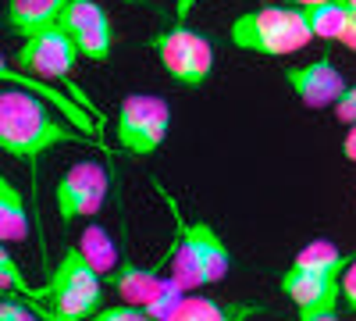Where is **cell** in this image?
I'll return each mask as SVG.
<instances>
[{"label":"cell","mask_w":356,"mask_h":321,"mask_svg":"<svg viewBox=\"0 0 356 321\" xmlns=\"http://www.w3.org/2000/svg\"><path fill=\"white\" fill-rule=\"evenodd\" d=\"M353 265V253H342L332 240H310L307 246H300V253L292 257L296 272H317V275H346V268Z\"/></svg>","instance_id":"obj_15"},{"label":"cell","mask_w":356,"mask_h":321,"mask_svg":"<svg viewBox=\"0 0 356 321\" xmlns=\"http://www.w3.org/2000/svg\"><path fill=\"white\" fill-rule=\"evenodd\" d=\"M118 147L132 157H150L171 132V104L161 93H129L118 104Z\"/></svg>","instance_id":"obj_6"},{"label":"cell","mask_w":356,"mask_h":321,"mask_svg":"<svg viewBox=\"0 0 356 321\" xmlns=\"http://www.w3.org/2000/svg\"><path fill=\"white\" fill-rule=\"evenodd\" d=\"M89 321H154V318L136 304H114V307H100Z\"/></svg>","instance_id":"obj_22"},{"label":"cell","mask_w":356,"mask_h":321,"mask_svg":"<svg viewBox=\"0 0 356 321\" xmlns=\"http://www.w3.org/2000/svg\"><path fill=\"white\" fill-rule=\"evenodd\" d=\"M0 321H50L36 300L29 297H18V293H4L0 300Z\"/></svg>","instance_id":"obj_20"},{"label":"cell","mask_w":356,"mask_h":321,"mask_svg":"<svg viewBox=\"0 0 356 321\" xmlns=\"http://www.w3.org/2000/svg\"><path fill=\"white\" fill-rule=\"evenodd\" d=\"M72 0H8V11H4V25L18 40H29L43 33V29L57 25V18L65 15V8Z\"/></svg>","instance_id":"obj_13"},{"label":"cell","mask_w":356,"mask_h":321,"mask_svg":"<svg viewBox=\"0 0 356 321\" xmlns=\"http://www.w3.org/2000/svg\"><path fill=\"white\" fill-rule=\"evenodd\" d=\"M29 236V211H25V200L18 193V186L8 179H0V240L8 246L22 243Z\"/></svg>","instance_id":"obj_17"},{"label":"cell","mask_w":356,"mask_h":321,"mask_svg":"<svg viewBox=\"0 0 356 321\" xmlns=\"http://www.w3.org/2000/svg\"><path fill=\"white\" fill-rule=\"evenodd\" d=\"M282 79L292 90V97L307 107H335L349 90L342 68L332 57H317V61H307V65H289Z\"/></svg>","instance_id":"obj_10"},{"label":"cell","mask_w":356,"mask_h":321,"mask_svg":"<svg viewBox=\"0 0 356 321\" xmlns=\"http://www.w3.org/2000/svg\"><path fill=\"white\" fill-rule=\"evenodd\" d=\"M0 285H4V293L33 297V285L25 282V275H22V268H18L11 246H0Z\"/></svg>","instance_id":"obj_21"},{"label":"cell","mask_w":356,"mask_h":321,"mask_svg":"<svg viewBox=\"0 0 356 321\" xmlns=\"http://www.w3.org/2000/svg\"><path fill=\"white\" fill-rule=\"evenodd\" d=\"M228 40L243 54H260V57H285L307 50L317 36L307 18V8L292 4H267L257 11L239 15L228 25Z\"/></svg>","instance_id":"obj_3"},{"label":"cell","mask_w":356,"mask_h":321,"mask_svg":"<svg viewBox=\"0 0 356 321\" xmlns=\"http://www.w3.org/2000/svg\"><path fill=\"white\" fill-rule=\"evenodd\" d=\"M79 47L75 40L65 33L61 25H50L43 33L22 40L18 47V57L15 65L29 75H43V79H61V82H72V72L79 65Z\"/></svg>","instance_id":"obj_8"},{"label":"cell","mask_w":356,"mask_h":321,"mask_svg":"<svg viewBox=\"0 0 356 321\" xmlns=\"http://www.w3.org/2000/svg\"><path fill=\"white\" fill-rule=\"evenodd\" d=\"M335 118H339L342 125H356V82L346 90V97L335 104Z\"/></svg>","instance_id":"obj_23"},{"label":"cell","mask_w":356,"mask_h":321,"mask_svg":"<svg viewBox=\"0 0 356 321\" xmlns=\"http://www.w3.org/2000/svg\"><path fill=\"white\" fill-rule=\"evenodd\" d=\"M342 304L356 314V253H353V265L342 275Z\"/></svg>","instance_id":"obj_24"},{"label":"cell","mask_w":356,"mask_h":321,"mask_svg":"<svg viewBox=\"0 0 356 321\" xmlns=\"http://www.w3.org/2000/svg\"><path fill=\"white\" fill-rule=\"evenodd\" d=\"M61 143H86L97 147L100 139L72 132L65 122H57L50 107L43 104L40 93L25 90V86H8L0 93V150L8 157H18L25 164H33L36 157L50 154Z\"/></svg>","instance_id":"obj_1"},{"label":"cell","mask_w":356,"mask_h":321,"mask_svg":"<svg viewBox=\"0 0 356 321\" xmlns=\"http://www.w3.org/2000/svg\"><path fill=\"white\" fill-rule=\"evenodd\" d=\"M307 18L314 25V36L317 40H328V43H342L346 33L356 22V8L349 0H328V4H314L307 8Z\"/></svg>","instance_id":"obj_16"},{"label":"cell","mask_w":356,"mask_h":321,"mask_svg":"<svg viewBox=\"0 0 356 321\" xmlns=\"http://www.w3.org/2000/svg\"><path fill=\"white\" fill-rule=\"evenodd\" d=\"M150 50L157 54L161 68L186 90L207 86V79L214 72V43L196 29H189L186 22H171L168 29L154 33Z\"/></svg>","instance_id":"obj_5"},{"label":"cell","mask_w":356,"mask_h":321,"mask_svg":"<svg viewBox=\"0 0 356 321\" xmlns=\"http://www.w3.org/2000/svg\"><path fill=\"white\" fill-rule=\"evenodd\" d=\"M278 289L296 307L300 318L328 314V311H339V304H342V275H317V272L285 268L278 279Z\"/></svg>","instance_id":"obj_11"},{"label":"cell","mask_w":356,"mask_h":321,"mask_svg":"<svg viewBox=\"0 0 356 321\" xmlns=\"http://www.w3.org/2000/svg\"><path fill=\"white\" fill-rule=\"evenodd\" d=\"M0 72H4V82H15V86H25V90H33V93H40V97H47V86H43V82H29V79H22V75H15V72H11V65H4V68H0ZM50 97H54L57 104H61V111H65V114H68V118H72V125H75V129H82V132H93V125H89V122H86V114H82V111H79V107H75L72 100H65V97H57V93H50Z\"/></svg>","instance_id":"obj_19"},{"label":"cell","mask_w":356,"mask_h":321,"mask_svg":"<svg viewBox=\"0 0 356 321\" xmlns=\"http://www.w3.org/2000/svg\"><path fill=\"white\" fill-rule=\"evenodd\" d=\"M107 200V168L100 161H79L72 164L54 186V211L65 225L100 214Z\"/></svg>","instance_id":"obj_7"},{"label":"cell","mask_w":356,"mask_h":321,"mask_svg":"<svg viewBox=\"0 0 356 321\" xmlns=\"http://www.w3.org/2000/svg\"><path fill=\"white\" fill-rule=\"evenodd\" d=\"M349 4H353V8H356V0H349Z\"/></svg>","instance_id":"obj_28"},{"label":"cell","mask_w":356,"mask_h":321,"mask_svg":"<svg viewBox=\"0 0 356 321\" xmlns=\"http://www.w3.org/2000/svg\"><path fill=\"white\" fill-rule=\"evenodd\" d=\"M57 25L75 40L79 54L86 61H97V65H107L111 54H114V22L107 15L104 4L97 0H72L65 8V15L57 18Z\"/></svg>","instance_id":"obj_9"},{"label":"cell","mask_w":356,"mask_h":321,"mask_svg":"<svg viewBox=\"0 0 356 321\" xmlns=\"http://www.w3.org/2000/svg\"><path fill=\"white\" fill-rule=\"evenodd\" d=\"M171 265V250L164 253V260H157V265H136V260H122L111 275L107 282L114 285V293L122 297V304H136V307H154L157 297L164 293V285H168V268Z\"/></svg>","instance_id":"obj_12"},{"label":"cell","mask_w":356,"mask_h":321,"mask_svg":"<svg viewBox=\"0 0 356 321\" xmlns=\"http://www.w3.org/2000/svg\"><path fill=\"white\" fill-rule=\"evenodd\" d=\"M342 154H346V161L356 164V125H349L346 136H342Z\"/></svg>","instance_id":"obj_26"},{"label":"cell","mask_w":356,"mask_h":321,"mask_svg":"<svg viewBox=\"0 0 356 321\" xmlns=\"http://www.w3.org/2000/svg\"><path fill=\"white\" fill-rule=\"evenodd\" d=\"M79 250L86 253V260L93 265L100 275H111L122 260H118V246L111 240V232L104 225H86V232L79 236Z\"/></svg>","instance_id":"obj_18"},{"label":"cell","mask_w":356,"mask_h":321,"mask_svg":"<svg viewBox=\"0 0 356 321\" xmlns=\"http://www.w3.org/2000/svg\"><path fill=\"white\" fill-rule=\"evenodd\" d=\"M29 300H36L50 321H89L104 304V275L89 265L75 243L61 250L47 282L36 285Z\"/></svg>","instance_id":"obj_2"},{"label":"cell","mask_w":356,"mask_h":321,"mask_svg":"<svg viewBox=\"0 0 356 321\" xmlns=\"http://www.w3.org/2000/svg\"><path fill=\"white\" fill-rule=\"evenodd\" d=\"M264 307L257 300L235 304V300H211L200 293H186V300L175 307V314L168 321H250L257 318Z\"/></svg>","instance_id":"obj_14"},{"label":"cell","mask_w":356,"mask_h":321,"mask_svg":"<svg viewBox=\"0 0 356 321\" xmlns=\"http://www.w3.org/2000/svg\"><path fill=\"white\" fill-rule=\"evenodd\" d=\"M200 4H203V0H175V22H186Z\"/></svg>","instance_id":"obj_25"},{"label":"cell","mask_w":356,"mask_h":321,"mask_svg":"<svg viewBox=\"0 0 356 321\" xmlns=\"http://www.w3.org/2000/svg\"><path fill=\"white\" fill-rule=\"evenodd\" d=\"M168 203H171V211L178 218L175 200H168ZM228 268H232V253H228L221 232L214 225H207V221H186V218L175 221L168 275L182 285L186 293L221 282L228 275Z\"/></svg>","instance_id":"obj_4"},{"label":"cell","mask_w":356,"mask_h":321,"mask_svg":"<svg viewBox=\"0 0 356 321\" xmlns=\"http://www.w3.org/2000/svg\"><path fill=\"white\" fill-rule=\"evenodd\" d=\"M292 8H314V4H328V0H285Z\"/></svg>","instance_id":"obj_27"}]
</instances>
